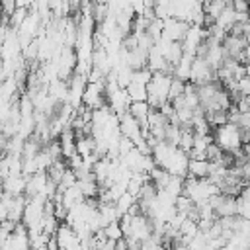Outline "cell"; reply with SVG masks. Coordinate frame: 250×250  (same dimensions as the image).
<instances>
[{"instance_id":"1","label":"cell","mask_w":250,"mask_h":250,"mask_svg":"<svg viewBox=\"0 0 250 250\" xmlns=\"http://www.w3.org/2000/svg\"><path fill=\"white\" fill-rule=\"evenodd\" d=\"M152 158L158 168L188 178V166H189V154L180 148L178 145H170L166 141L154 143L152 145Z\"/></svg>"},{"instance_id":"2","label":"cell","mask_w":250,"mask_h":250,"mask_svg":"<svg viewBox=\"0 0 250 250\" xmlns=\"http://www.w3.org/2000/svg\"><path fill=\"white\" fill-rule=\"evenodd\" d=\"M172 78L174 74L170 72H152V78L148 82V94H146V102L150 104V107L160 109L164 104L170 102V86H172Z\"/></svg>"},{"instance_id":"3","label":"cell","mask_w":250,"mask_h":250,"mask_svg":"<svg viewBox=\"0 0 250 250\" xmlns=\"http://www.w3.org/2000/svg\"><path fill=\"white\" fill-rule=\"evenodd\" d=\"M213 139L215 143L229 154H236L242 150L244 146V139H242V131L238 125H234L232 121H227L219 127L213 129Z\"/></svg>"},{"instance_id":"4","label":"cell","mask_w":250,"mask_h":250,"mask_svg":"<svg viewBox=\"0 0 250 250\" xmlns=\"http://www.w3.org/2000/svg\"><path fill=\"white\" fill-rule=\"evenodd\" d=\"M213 80H217V68L205 57H195L193 64H191V78H189V82L201 86V84H207V82H213Z\"/></svg>"},{"instance_id":"5","label":"cell","mask_w":250,"mask_h":250,"mask_svg":"<svg viewBox=\"0 0 250 250\" xmlns=\"http://www.w3.org/2000/svg\"><path fill=\"white\" fill-rule=\"evenodd\" d=\"M119 127H121V133H123V137H127L129 141H133L135 143V146H139L143 141H146L145 139V131H143V125L129 113V111H125V113H121L119 115Z\"/></svg>"},{"instance_id":"6","label":"cell","mask_w":250,"mask_h":250,"mask_svg":"<svg viewBox=\"0 0 250 250\" xmlns=\"http://www.w3.org/2000/svg\"><path fill=\"white\" fill-rule=\"evenodd\" d=\"M211 205L215 209L217 219L221 217H234L238 215V199L234 195H225V193H217L211 199Z\"/></svg>"},{"instance_id":"7","label":"cell","mask_w":250,"mask_h":250,"mask_svg":"<svg viewBox=\"0 0 250 250\" xmlns=\"http://www.w3.org/2000/svg\"><path fill=\"white\" fill-rule=\"evenodd\" d=\"M189 21H184L180 18H166L164 20V29H162V37L170 39V41H184L186 33L189 31Z\"/></svg>"},{"instance_id":"8","label":"cell","mask_w":250,"mask_h":250,"mask_svg":"<svg viewBox=\"0 0 250 250\" xmlns=\"http://www.w3.org/2000/svg\"><path fill=\"white\" fill-rule=\"evenodd\" d=\"M209 170H211V160H207V158H189L188 176H191V178H207Z\"/></svg>"},{"instance_id":"9","label":"cell","mask_w":250,"mask_h":250,"mask_svg":"<svg viewBox=\"0 0 250 250\" xmlns=\"http://www.w3.org/2000/svg\"><path fill=\"white\" fill-rule=\"evenodd\" d=\"M104 234H105L107 238H111V240L123 238L125 234H123V229H121V221H113V223H109L107 227H104Z\"/></svg>"}]
</instances>
